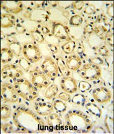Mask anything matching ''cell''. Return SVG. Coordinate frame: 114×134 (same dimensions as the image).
Masks as SVG:
<instances>
[{
	"mask_svg": "<svg viewBox=\"0 0 114 134\" xmlns=\"http://www.w3.org/2000/svg\"><path fill=\"white\" fill-rule=\"evenodd\" d=\"M13 85L19 96L23 97L27 101L35 99L38 95L36 88L27 79L23 78L14 79Z\"/></svg>",
	"mask_w": 114,
	"mask_h": 134,
	"instance_id": "6da1fadb",
	"label": "cell"
},
{
	"mask_svg": "<svg viewBox=\"0 0 114 134\" xmlns=\"http://www.w3.org/2000/svg\"><path fill=\"white\" fill-rule=\"evenodd\" d=\"M67 119H68L67 121L68 125L71 126L70 130H85L90 124L86 116L83 115L81 111H73V113H70V115L68 116Z\"/></svg>",
	"mask_w": 114,
	"mask_h": 134,
	"instance_id": "7a4b0ae2",
	"label": "cell"
},
{
	"mask_svg": "<svg viewBox=\"0 0 114 134\" xmlns=\"http://www.w3.org/2000/svg\"><path fill=\"white\" fill-rule=\"evenodd\" d=\"M79 74L80 77L87 81H94L100 78L101 70L98 65L94 64H86L80 70Z\"/></svg>",
	"mask_w": 114,
	"mask_h": 134,
	"instance_id": "3957f363",
	"label": "cell"
},
{
	"mask_svg": "<svg viewBox=\"0 0 114 134\" xmlns=\"http://www.w3.org/2000/svg\"><path fill=\"white\" fill-rule=\"evenodd\" d=\"M22 52L24 57L31 63L39 62L41 59V52L33 42H26L23 44Z\"/></svg>",
	"mask_w": 114,
	"mask_h": 134,
	"instance_id": "277c9868",
	"label": "cell"
},
{
	"mask_svg": "<svg viewBox=\"0 0 114 134\" xmlns=\"http://www.w3.org/2000/svg\"><path fill=\"white\" fill-rule=\"evenodd\" d=\"M41 69L42 72L46 75V76L49 77L50 79H56L59 74V70L56 62L49 57L46 58L42 62Z\"/></svg>",
	"mask_w": 114,
	"mask_h": 134,
	"instance_id": "5b68a950",
	"label": "cell"
},
{
	"mask_svg": "<svg viewBox=\"0 0 114 134\" xmlns=\"http://www.w3.org/2000/svg\"><path fill=\"white\" fill-rule=\"evenodd\" d=\"M2 99L7 102H18L19 95L15 90L13 84L6 83L2 86Z\"/></svg>",
	"mask_w": 114,
	"mask_h": 134,
	"instance_id": "8992f818",
	"label": "cell"
},
{
	"mask_svg": "<svg viewBox=\"0 0 114 134\" xmlns=\"http://www.w3.org/2000/svg\"><path fill=\"white\" fill-rule=\"evenodd\" d=\"M23 76V71L16 65L7 64L2 69V76L3 79H19Z\"/></svg>",
	"mask_w": 114,
	"mask_h": 134,
	"instance_id": "52a82bcc",
	"label": "cell"
},
{
	"mask_svg": "<svg viewBox=\"0 0 114 134\" xmlns=\"http://www.w3.org/2000/svg\"><path fill=\"white\" fill-rule=\"evenodd\" d=\"M92 95L94 98L97 100L99 103H106L109 102L111 99V92L108 88L104 87L97 88L93 90Z\"/></svg>",
	"mask_w": 114,
	"mask_h": 134,
	"instance_id": "ba28073f",
	"label": "cell"
},
{
	"mask_svg": "<svg viewBox=\"0 0 114 134\" xmlns=\"http://www.w3.org/2000/svg\"><path fill=\"white\" fill-rule=\"evenodd\" d=\"M31 82L35 88H45L49 85L46 75L43 72L33 71L31 73Z\"/></svg>",
	"mask_w": 114,
	"mask_h": 134,
	"instance_id": "9c48e42d",
	"label": "cell"
},
{
	"mask_svg": "<svg viewBox=\"0 0 114 134\" xmlns=\"http://www.w3.org/2000/svg\"><path fill=\"white\" fill-rule=\"evenodd\" d=\"M61 88L65 93L72 94L77 90V81L70 76H65L61 80Z\"/></svg>",
	"mask_w": 114,
	"mask_h": 134,
	"instance_id": "30bf717a",
	"label": "cell"
},
{
	"mask_svg": "<svg viewBox=\"0 0 114 134\" xmlns=\"http://www.w3.org/2000/svg\"><path fill=\"white\" fill-rule=\"evenodd\" d=\"M2 8L4 9L7 12L13 14H18L23 10V5L21 2H16V1H8L2 2Z\"/></svg>",
	"mask_w": 114,
	"mask_h": 134,
	"instance_id": "8fae6325",
	"label": "cell"
},
{
	"mask_svg": "<svg viewBox=\"0 0 114 134\" xmlns=\"http://www.w3.org/2000/svg\"><path fill=\"white\" fill-rule=\"evenodd\" d=\"M35 109L37 113L40 115L46 116L51 114L53 111L54 106H53V104H51L50 102L41 101V102H38L36 103Z\"/></svg>",
	"mask_w": 114,
	"mask_h": 134,
	"instance_id": "7c38bea8",
	"label": "cell"
},
{
	"mask_svg": "<svg viewBox=\"0 0 114 134\" xmlns=\"http://www.w3.org/2000/svg\"><path fill=\"white\" fill-rule=\"evenodd\" d=\"M65 64L67 65L68 69L72 70V71H77L80 69V68L81 67L82 61L80 57L74 54V55L69 56L66 59Z\"/></svg>",
	"mask_w": 114,
	"mask_h": 134,
	"instance_id": "4fadbf2b",
	"label": "cell"
},
{
	"mask_svg": "<svg viewBox=\"0 0 114 134\" xmlns=\"http://www.w3.org/2000/svg\"><path fill=\"white\" fill-rule=\"evenodd\" d=\"M53 34L56 37L61 40H68L69 35L68 32L65 29V26H63L61 23H56L53 28Z\"/></svg>",
	"mask_w": 114,
	"mask_h": 134,
	"instance_id": "5bb4252c",
	"label": "cell"
},
{
	"mask_svg": "<svg viewBox=\"0 0 114 134\" xmlns=\"http://www.w3.org/2000/svg\"><path fill=\"white\" fill-rule=\"evenodd\" d=\"M15 24V19L9 14H2L1 18V26L2 28H11Z\"/></svg>",
	"mask_w": 114,
	"mask_h": 134,
	"instance_id": "9a60e30c",
	"label": "cell"
},
{
	"mask_svg": "<svg viewBox=\"0 0 114 134\" xmlns=\"http://www.w3.org/2000/svg\"><path fill=\"white\" fill-rule=\"evenodd\" d=\"M14 53L9 47H4L2 49L1 51V60L2 64L10 62L13 59Z\"/></svg>",
	"mask_w": 114,
	"mask_h": 134,
	"instance_id": "2e32d148",
	"label": "cell"
},
{
	"mask_svg": "<svg viewBox=\"0 0 114 134\" xmlns=\"http://www.w3.org/2000/svg\"><path fill=\"white\" fill-rule=\"evenodd\" d=\"M56 64L58 68L59 72L64 76H69L70 75V71L67 67V65L65 64V62L63 60L61 57H58L56 58Z\"/></svg>",
	"mask_w": 114,
	"mask_h": 134,
	"instance_id": "e0dca14e",
	"label": "cell"
},
{
	"mask_svg": "<svg viewBox=\"0 0 114 134\" xmlns=\"http://www.w3.org/2000/svg\"><path fill=\"white\" fill-rule=\"evenodd\" d=\"M75 47H76L75 42L73 41V40H70V41L67 42L66 43L63 44L61 48H62V50L65 54H72L74 52Z\"/></svg>",
	"mask_w": 114,
	"mask_h": 134,
	"instance_id": "ac0fdd59",
	"label": "cell"
},
{
	"mask_svg": "<svg viewBox=\"0 0 114 134\" xmlns=\"http://www.w3.org/2000/svg\"><path fill=\"white\" fill-rule=\"evenodd\" d=\"M58 93V88L56 85L53 84L49 87V88L47 89L46 93H45V97L47 99H52L53 97L56 96Z\"/></svg>",
	"mask_w": 114,
	"mask_h": 134,
	"instance_id": "d6986e66",
	"label": "cell"
},
{
	"mask_svg": "<svg viewBox=\"0 0 114 134\" xmlns=\"http://www.w3.org/2000/svg\"><path fill=\"white\" fill-rule=\"evenodd\" d=\"M49 124L51 126V128H55L56 130H58V129L60 127L61 124V121L56 114H52L49 116Z\"/></svg>",
	"mask_w": 114,
	"mask_h": 134,
	"instance_id": "ffe728a7",
	"label": "cell"
},
{
	"mask_svg": "<svg viewBox=\"0 0 114 134\" xmlns=\"http://www.w3.org/2000/svg\"><path fill=\"white\" fill-rule=\"evenodd\" d=\"M85 107H86L87 109L89 110L94 115L97 116L98 117H100L101 115V109L96 104L89 102V103L86 104Z\"/></svg>",
	"mask_w": 114,
	"mask_h": 134,
	"instance_id": "44dd1931",
	"label": "cell"
},
{
	"mask_svg": "<svg viewBox=\"0 0 114 134\" xmlns=\"http://www.w3.org/2000/svg\"><path fill=\"white\" fill-rule=\"evenodd\" d=\"M9 47L11 49V50L13 52V53L16 57L20 56L21 52H22V47H21V45L19 42L16 41L12 42L9 45Z\"/></svg>",
	"mask_w": 114,
	"mask_h": 134,
	"instance_id": "7402d4cb",
	"label": "cell"
},
{
	"mask_svg": "<svg viewBox=\"0 0 114 134\" xmlns=\"http://www.w3.org/2000/svg\"><path fill=\"white\" fill-rule=\"evenodd\" d=\"M95 35L100 39H104L108 37V30L104 26H99L94 29Z\"/></svg>",
	"mask_w": 114,
	"mask_h": 134,
	"instance_id": "603a6c76",
	"label": "cell"
},
{
	"mask_svg": "<svg viewBox=\"0 0 114 134\" xmlns=\"http://www.w3.org/2000/svg\"><path fill=\"white\" fill-rule=\"evenodd\" d=\"M53 106L58 112H64L66 110V105L61 99H56L53 103Z\"/></svg>",
	"mask_w": 114,
	"mask_h": 134,
	"instance_id": "cb8c5ba5",
	"label": "cell"
},
{
	"mask_svg": "<svg viewBox=\"0 0 114 134\" xmlns=\"http://www.w3.org/2000/svg\"><path fill=\"white\" fill-rule=\"evenodd\" d=\"M72 102L77 105L83 106L86 102V97L82 94H76L72 98Z\"/></svg>",
	"mask_w": 114,
	"mask_h": 134,
	"instance_id": "d4e9b609",
	"label": "cell"
},
{
	"mask_svg": "<svg viewBox=\"0 0 114 134\" xmlns=\"http://www.w3.org/2000/svg\"><path fill=\"white\" fill-rule=\"evenodd\" d=\"M11 115V109L8 105H3L1 107V117L2 119H9Z\"/></svg>",
	"mask_w": 114,
	"mask_h": 134,
	"instance_id": "484cf974",
	"label": "cell"
},
{
	"mask_svg": "<svg viewBox=\"0 0 114 134\" xmlns=\"http://www.w3.org/2000/svg\"><path fill=\"white\" fill-rule=\"evenodd\" d=\"M19 64L21 66V67L25 71H28L30 70V67H31V64L30 62L28 60H27L26 58H21L19 60Z\"/></svg>",
	"mask_w": 114,
	"mask_h": 134,
	"instance_id": "4316f807",
	"label": "cell"
},
{
	"mask_svg": "<svg viewBox=\"0 0 114 134\" xmlns=\"http://www.w3.org/2000/svg\"><path fill=\"white\" fill-rule=\"evenodd\" d=\"M31 34H32V36H33V39L35 40H36L37 42H39V43H42V42L44 41L43 35L41 34V32H40L39 30H34L33 31H32Z\"/></svg>",
	"mask_w": 114,
	"mask_h": 134,
	"instance_id": "83f0119b",
	"label": "cell"
},
{
	"mask_svg": "<svg viewBox=\"0 0 114 134\" xmlns=\"http://www.w3.org/2000/svg\"><path fill=\"white\" fill-rule=\"evenodd\" d=\"M92 88L91 84H89L87 82L85 81H80L78 83V86H77V88L79 89L80 91H81L82 93H85L87 90H89L90 88Z\"/></svg>",
	"mask_w": 114,
	"mask_h": 134,
	"instance_id": "f1b7e54d",
	"label": "cell"
},
{
	"mask_svg": "<svg viewBox=\"0 0 114 134\" xmlns=\"http://www.w3.org/2000/svg\"><path fill=\"white\" fill-rule=\"evenodd\" d=\"M70 22V24L73 26H79L82 23V18L80 15H75L71 17Z\"/></svg>",
	"mask_w": 114,
	"mask_h": 134,
	"instance_id": "f546056e",
	"label": "cell"
},
{
	"mask_svg": "<svg viewBox=\"0 0 114 134\" xmlns=\"http://www.w3.org/2000/svg\"><path fill=\"white\" fill-rule=\"evenodd\" d=\"M95 10L96 7L94 5L89 4L85 8V13H86L87 14H92L95 12Z\"/></svg>",
	"mask_w": 114,
	"mask_h": 134,
	"instance_id": "4dcf8cb0",
	"label": "cell"
},
{
	"mask_svg": "<svg viewBox=\"0 0 114 134\" xmlns=\"http://www.w3.org/2000/svg\"><path fill=\"white\" fill-rule=\"evenodd\" d=\"M99 54L101 56H104V57H106V56L108 55L109 54V49L106 47V45H103V46H101L99 48Z\"/></svg>",
	"mask_w": 114,
	"mask_h": 134,
	"instance_id": "1f68e13d",
	"label": "cell"
},
{
	"mask_svg": "<svg viewBox=\"0 0 114 134\" xmlns=\"http://www.w3.org/2000/svg\"><path fill=\"white\" fill-rule=\"evenodd\" d=\"M73 4L75 9L77 10V11H80L84 7L85 3L84 2H82V1H77V2L73 3Z\"/></svg>",
	"mask_w": 114,
	"mask_h": 134,
	"instance_id": "d6a6232c",
	"label": "cell"
},
{
	"mask_svg": "<svg viewBox=\"0 0 114 134\" xmlns=\"http://www.w3.org/2000/svg\"><path fill=\"white\" fill-rule=\"evenodd\" d=\"M58 98L61 99V100H63V101H69L70 97L69 93H67L65 92V93H60L58 95Z\"/></svg>",
	"mask_w": 114,
	"mask_h": 134,
	"instance_id": "836d02e7",
	"label": "cell"
},
{
	"mask_svg": "<svg viewBox=\"0 0 114 134\" xmlns=\"http://www.w3.org/2000/svg\"><path fill=\"white\" fill-rule=\"evenodd\" d=\"M90 61L92 62V64H102L103 60L102 59H101L100 57H94L90 59Z\"/></svg>",
	"mask_w": 114,
	"mask_h": 134,
	"instance_id": "e575fe53",
	"label": "cell"
},
{
	"mask_svg": "<svg viewBox=\"0 0 114 134\" xmlns=\"http://www.w3.org/2000/svg\"><path fill=\"white\" fill-rule=\"evenodd\" d=\"M85 31L87 33H92V32L94 31V28H93L92 25L88 24V25H87V26L85 27Z\"/></svg>",
	"mask_w": 114,
	"mask_h": 134,
	"instance_id": "d590c367",
	"label": "cell"
},
{
	"mask_svg": "<svg viewBox=\"0 0 114 134\" xmlns=\"http://www.w3.org/2000/svg\"><path fill=\"white\" fill-rule=\"evenodd\" d=\"M108 15L111 17H113V5H111L107 9Z\"/></svg>",
	"mask_w": 114,
	"mask_h": 134,
	"instance_id": "8d00e7d4",
	"label": "cell"
},
{
	"mask_svg": "<svg viewBox=\"0 0 114 134\" xmlns=\"http://www.w3.org/2000/svg\"><path fill=\"white\" fill-rule=\"evenodd\" d=\"M49 47H50V50L52 53H56L57 52H58V48H57V47L56 45H54V44H50L49 45Z\"/></svg>",
	"mask_w": 114,
	"mask_h": 134,
	"instance_id": "74e56055",
	"label": "cell"
},
{
	"mask_svg": "<svg viewBox=\"0 0 114 134\" xmlns=\"http://www.w3.org/2000/svg\"><path fill=\"white\" fill-rule=\"evenodd\" d=\"M16 30L17 31H18V32H19V33H23V32H24V31H25L23 27L21 26V25H20V24H18V25H17Z\"/></svg>",
	"mask_w": 114,
	"mask_h": 134,
	"instance_id": "f35d334b",
	"label": "cell"
},
{
	"mask_svg": "<svg viewBox=\"0 0 114 134\" xmlns=\"http://www.w3.org/2000/svg\"><path fill=\"white\" fill-rule=\"evenodd\" d=\"M106 39H107L108 43H109V44H111V46H113V37H112V35H111V36H108V37H106Z\"/></svg>",
	"mask_w": 114,
	"mask_h": 134,
	"instance_id": "ab89813d",
	"label": "cell"
},
{
	"mask_svg": "<svg viewBox=\"0 0 114 134\" xmlns=\"http://www.w3.org/2000/svg\"><path fill=\"white\" fill-rule=\"evenodd\" d=\"M42 31L43 33H44V34H48L49 32V28H47V27H46V26H43V27H42Z\"/></svg>",
	"mask_w": 114,
	"mask_h": 134,
	"instance_id": "60d3db41",
	"label": "cell"
}]
</instances>
